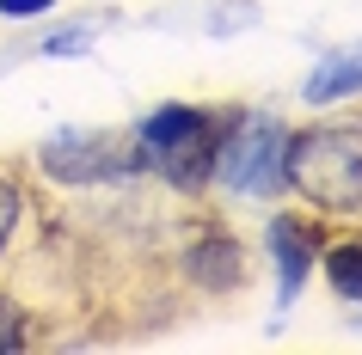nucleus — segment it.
I'll return each instance as SVG.
<instances>
[{"label": "nucleus", "instance_id": "nucleus-1", "mask_svg": "<svg viewBox=\"0 0 362 355\" xmlns=\"http://www.w3.org/2000/svg\"><path fill=\"white\" fill-rule=\"evenodd\" d=\"M288 178L332 215L362 208V141L350 129H307L288 141Z\"/></svg>", "mask_w": 362, "mask_h": 355}, {"label": "nucleus", "instance_id": "nucleus-2", "mask_svg": "<svg viewBox=\"0 0 362 355\" xmlns=\"http://www.w3.org/2000/svg\"><path fill=\"white\" fill-rule=\"evenodd\" d=\"M215 172L240 196H276L288 178V129L276 116H240L215 153Z\"/></svg>", "mask_w": 362, "mask_h": 355}, {"label": "nucleus", "instance_id": "nucleus-3", "mask_svg": "<svg viewBox=\"0 0 362 355\" xmlns=\"http://www.w3.org/2000/svg\"><path fill=\"white\" fill-rule=\"evenodd\" d=\"M270 251H276V300L288 306V300L301 294L307 263H313V239H307V227L295 215H276L270 221Z\"/></svg>", "mask_w": 362, "mask_h": 355}, {"label": "nucleus", "instance_id": "nucleus-4", "mask_svg": "<svg viewBox=\"0 0 362 355\" xmlns=\"http://www.w3.org/2000/svg\"><path fill=\"white\" fill-rule=\"evenodd\" d=\"M362 92V43L350 49H332V56L307 74V104H338V98Z\"/></svg>", "mask_w": 362, "mask_h": 355}, {"label": "nucleus", "instance_id": "nucleus-5", "mask_svg": "<svg viewBox=\"0 0 362 355\" xmlns=\"http://www.w3.org/2000/svg\"><path fill=\"white\" fill-rule=\"evenodd\" d=\"M197 123H203V111H197V104H160V111L135 129V148L148 153V160H166V153L197 129Z\"/></svg>", "mask_w": 362, "mask_h": 355}, {"label": "nucleus", "instance_id": "nucleus-6", "mask_svg": "<svg viewBox=\"0 0 362 355\" xmlns=\"http://www.w3.org/2000/svg\"><path fill=\"white\" fill-rule=\"evenodd\" d=\"M105 135H56L49 148H43V166L56 172V178H105Z\"/></svg>", "mask_w": 362, "mask_h": 355}, {"label": "nucleus", "instance_id": "nucleus-7", "mask_svg": "<svg viewBox=\"0 0 362 355\" xmlns=\"http://www.w3.org/2000/svg\"><path fill=\"white\" fill-rule=\"evenodd\" d=\"M320 263H325V282H332V294L362 300V239H338Z\"/></svg>", "mask_w": 362, "mask_h": 355}, {"label": "nucleus", "instance_id": "nucleus-8", "mask_svg": "<svg viewBox=\"0 0 362 355\" xmlns=\"http://www.w3.org/2000/svg\"><path fill=\"white\" fill-rule=\"evenodd\" d=\"M191 276L209 282V288L240 282V245H233V239H209L203 251H191Z\"/></svg>", "mask_w": 362, "mask_h": 355}, {"label": "nucleus", "instance_id": "nucleus-9", "mask_svg": "<svg viewBox=\"0 0 362 355\" xmlns=\"http://www.w3.org/2000/svg\"><path fill=\"white\" fill-rule=\"evenodd\" d=\"M6 349H25V313L0 300V355H6Z\"/></svg>", "mask_w": 362, "mask_h": 355}, {"label": "nucleus", "instance_id": "nucleus-10", "mask_svg": "<svg viewBox=\"0 0 362 355\" xmlns=\"http://www.w3.org/2000/svg\"><path fill=\"white\" fill-rule=\"evenodd\" d=\"M56 0H0V19H31V13H49Z\"/></svg>", "mask_w": 362, "mask_h": 355}, {"label": "nucleus", "instance_id": "nucleus-11", "mask_svg": "<svg viewBox=\"0 0 362 355\" xmlns=\"http://www.w3.org/2000/svg\"><path fill=\"white\" fill-rule=\"evenodd\" d=\"M13 221H19V196L0 184V245H6V233H13Z\"/></svg>", "mask_w": 362, "mask_h": 355}, {"label": "nucleus", "instance_id": "nucleus-12", "mask_svg": "<svg viewBox=\"0 0 362 355\" xmlns=\"http://www.w3.org/2000/svg\"><path fill=\"white\" fill-rule=\"evenodd\" d=\"M43 49H49V56H74V49H86V31H62V37H49Z\"/></svg>", "mask_w": 362, "mask_h": 355}]
</instances>
